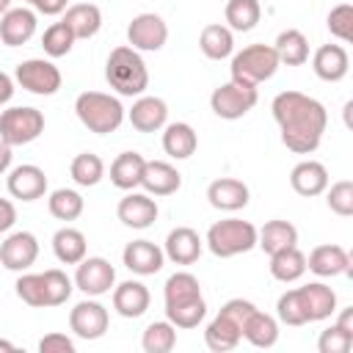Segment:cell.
<instances>
[{"mask_svg": "<svg viewBox=\"0 0 353 353\" xmlns=\"http://www.w3.org/2000/svg\"><path fill=\"white\" fill-rule=\"evenodd\" d=\"M273 119L281 130V143L295 154H312L325 132L328 113L323 102L301 91H281L273 97Z\"/></svg>", "mask_w": 353, "mask_h": 353, "instance_id": "cell-1", "label": "cell"}, {"mask_svg": "<svg viewBox=\"0 0 353 353\" xmlns=\"http://www.w3.org/2000/svg\"><path fill=\"white\" fill-rule=\"evenodd\" d=\"M105 80L121 97H141L149 85V72H146V63L138 55V50H132L130 44H121V47L110 50V55H108Z\"/></svg>", "mask_w": 353, "mask_h": 353, "instance_id": "cell-2", "label": "cell"}, {"mask_svg": "<svg viewBox=\"0 0 353 353\" xmlns=\"http://www.w3.org/2000/svg\"><path fill=\"white\" fill-rule=\"evenodd\" d=\"M254 309L251 301L243 298H232L221 306V312L210 320L207 331H204V342L210 350L223 353V350H234L243 339V320L248 317V312Z\"/></svg>", "mask_w": 353, "mask_h": 353, "instance_id": "cell-3", "label": "cell"}, {"mask_svg": "<svg viewBox=\"0 0 353 353\" xmlns=\"http://www.w3.org/2000/svg\"><path fill=\"white\" fill-rule=\"evenodd\" d=\"M74 113L83 127H88L97 135L116 132L124 121V108L116 97L102 94V91H83L74 99Z\"/></svg>", "mask_w": 353, "mask_h": 353, "instance_id": "cell-4", "label": "cell"}, {"mask_svg": "<svg viewBox=\"0 0 353 353\" xmlns=\"http://www.w3.org/2000/svg\"><path fill=\"white\" fill-rule=\"evenodd\" d=\"M254 245H256V226L251 221L226 218V221H215L207 229V248L221 259L245 254Z\"/></svg>", "mask_w": 353, "mask_h": 353, "instance_id": "cell-5", "label": "cell"}, {"mask_svg": "<svg viewBox=\"0 0 353 353\" xmlns=\"http://www.w3.org/2000/svg\"><path fill=\"white\" fill-rule=\"evenodd\" d=\"M232 80L240 85L256 88L259 83L270 80L279 69V55L270 44H248L232 58Z\"/></svg>", "mask_w": 353, "mask_h": 353, "instance_id": "cell-6", "label": "cell"}, {"mask_svg": "<svg viewBox=\"0 0 353 353\" xmlns=\"http://www.w3.org/2000/svg\"><path fill=\"white\" fill-rule=\"evenodd\" d=\"M44 132V113L36 108H8L0 113V138L8 146H25Z\"/></svg>", "mask_w": 353, "mask_h": 353, "instance_id": "cell-7", "label": "cell"}, {"mask_svg": "<svg viewBox=\"0 0 353 353\" xmlns=\"http://www.w3.org/2000/svg\"><path fill=\"white\" fill-rule=\"evenodd\" d=\"M256 99H259L256 88L240 85V83L229 80V83H223V85H218V88L212 91L210 108H212L215 116H221V119H226V121H234V119H243V116L256 105Z\"/></svg>", "mask_w": 353, "mask_h": 353, "instance_id": "cell-8", "label": "cell"}, {"mask_svg": "<svg viewBox=\"0 0 353 353\" xmlns=\"http://www.w3.org/2000/svg\"><path fill=\"white\" fill-rule=\"evenodd\" d=\"M17 83L30 91V94H39V97H52L58 88H61V72L52 61H44V58H28L22 63H17V72H14Z\"/></svg>", "mask_w": 353, "mask_h": 353, "instance_id": "cell-9", "label": "cell"}, {"mask_svg": "<svg viewBox=\"0 0 353 353\" xmlns=\"http://www.w3.org/2000/svg\"><path fill=\"white\" fill-rule=\"evenodd\" d=\"M113 284H116V270H113V265L108 259H102V256H83L77 262L74 287L80 292H85L88 298L110 292Z\"/></svg>", "mask_w": 353, "mask_h": 353, "instance_id": "cell-10", "label": "cell"}, {"mask_svg": "<svg viewBox=\"0 0 353 353\" xmlns=\"http://www.w3.org/2000/svg\"><path fill=\"white\" fill-rule=\"evenodd\" d=\"M127 41L132 50L157 52L168 41V25L157 14H138L127 25Z\"/></svg>", "mask_w": 353, "mask_h": 353, "instance_id": "cell-11", "label": "cell"}, {"mask_svg": "<svg viewBox=\"0 0 353 353\" xmlns=\"http://www.w3.org/2000/svg\"><path fill=\"white\" fill-rule=\"evenodd\" d=\"M108 309L99 301H80L74 303V309L69 312V328L74 331V336L80 339H99L108 331Z\"/></svg>", "mask_w": 353, "mask_h": 353, "instance_id": "cell-12", "label": "cell"}, {"mask_svg": "<svg viewBox=\"0 0 353 353\" xmlns=\"http://www.w3.org/2000/svg\"><path fill=\"white\" fill-rule=\"evenodd\" d=\"M39 256V240L30 232H14L0 243V265L6 270H28Z\"/></svg>", "mask_w": 353, "mask_h": 353, "instance_id": "cell-13", "label": "cell"}, {"mask_svg": "<svg viewBox=\"0 0 353 353\" xmlns=\"http://www.w3.org/2000/svg\"><path fill=\"white\" fill-rule=\"evenodd\" d=\"M116 215H119V221H121L124 226H130V229H146V226H152V223L157 221V201H154L149 193H135V190H130V193L119 201Z\"/></svg>", "mask_w": 353, "mask_h": 353, "instance_id": "cell-14", "label": "cell"}, {"mask_svg": "<svg viewBox=\"0 0 353 353\" xmlns=\"http://www.w3.org/2000/svg\"><path fill=\"white\" fill-rule=\"evenodd\" d=\"M124 268L138 273V276H154L160 273L163 262H165V254L160 245H154L152 240H132L124 245Z\"/></svg>", "mask_w": 353, "mask_h": 353, "instance_id": "cell-15", "label": "cell"}, {"mask_svg": "<svg viewBox=\"0 0 353 353\" xmlns=\"http://www.w3.org/2000/svg\"><path fill=\"white\" fill-rule=\"evenodd\" d=\"M298 298H301L306 323L325 320V317H331L334 309H336V292H334L328 284H323V281H309V284L298 287Z\"/></svg>", "mask_w": 353, "mask_h": 353, "instance_id": "cell-16", "label": "cell"}, {"mask_svg": "<svg viewBox=\"0 0 353 353\" xmlns=\"http://www.w3.org/2000/svg\"><path fill=\"white\" fill-rule=\"evenodd\" d=\"M8 193L19 201H36L47 193V176L39 165L33 163H25V165H17L11 174H8Z\"/></svg>", "mask_w": 353, "mask_h": 353, "instance_id": "cell-17", "label": "cell"}, {"mask_svg": "<svg viewBox=\"0 0 353 353\" xmlns=\"http://www.w3.org/2000/svg\"><path fill=\"white\" fill-rule=\"evenodd\" d=\"M141 188L149 196H171V193H176L182 188V174L165 160H146L143 176H141Z\"/></svg>", "mask_w": 353, "mask_h": 353, "instance_id": "cell-18", "label": "cell"}, {"mask_svg": "<svg viewBox=\"0 0 353 353\" xmlns=\"http://www.w3.org/2000/svg\"><path fill=\"white\" fill-rule=\"evenodd\" d=\"M306 270H312L314 276H323V279L342 276V273H350V256L342 245L323 243V245L312 248V254L306 259Z\"/></svg>", "mask_w": 353, "mask_h": 353, "instance_id": "cell-19", "label": "cell"}, {"mask_svg": "<svg viewBox=\"0 0 353 353\" xmlns=\"http://www.w3.org/2000/svg\"><path fill=\"white\" fill-rule=\"evenodd\" d=\"M36 33V14L30 8H8L0 19V41L6 47H22Z\"/></svg>", "mask_w": 353, "mask_h": 353, "instance_id": "cell-20", "label": "cell"}, {"mask_svg": "<svg viewBox=\"0 0 353 353\" xmlns=\"http://www.w3.org/2000/svg\"><path fill=\"white\" fill-rule=\"evenodd\" d=\"M127 116L138 132H157L168 121V105L160 97H138Z\"/></svg>", "mask_w": 353, "mask_h": 353, "instance_id": "cell-21", "label": "cell"}, {"mask_svg": "<svg viewBox=\"0 0 353 353\" xmlns=\"http://www.w3.org/2000/svg\"><path fill=\"white\" fill-rule=\"evenodd\" d=\"M248 185L234 179V176H221L215 182H210L207 188V199L215 210H223V212H234V210H243L248 204Z\"/></svg>", "mask_w": 353, "mask_h": 353, "instance_id": "cell-22", "label": "cell"}, {"mask_svg": "<svg viewBox=\"0 0 353 353\" xmlns=\"http://www.w3.org/2000/svg\"><path fill=\"white\" fill-rule=\"evenodd\" d=\"M312 69L320 80L325 83H339L347 69H350V58H347V50L342 44H323L317 47L314 58H312Z\"/></svg>", "mask_w": 353, "mask_h": 353, "instance_id": "cell-23", "label": "cell"}, {"mask_svg": "<svg viewBox=\"0 0 353 353\" xmlns=\"http://www.w3.org/2000/svg\"><path fill=\"white\" fill-rule=\"evenodd\" d=\"M163 254L174 262V265H193L201 256V237L199 232H193L190 226H176L168 232L165 237V248Z\"/></svg>", "mask_w": 353, "mask_h": 353, "instance_id": "cell-24", "label": "cell"}, {"mask_svg": "<svg viewBox=\"0 0 353 353\" xmlns=\"http://www.w3.org/2000/svg\"><path fill=\"white\" fill-rule=\"evenodd\" d=\"M290 185L298 196H306V199L320 196L328 188V171L317 160H303L290 171Z\"/></svg>", "mask_w": 353, "mask_h": 353, "instance_id": "cell-25", "label": "cell"}, {"mask_svg": "<svg viewBox=\"0 0 353 353\" xmlns=\"http://www.w3.org/2000/svg\"><path fill=\"white\" fill-rule=\"evenodd\" d=\"M149 301H152V295H149V290H146V284H141V281H121L116 290H113V309L121 314V317H130V320H135V317H141L146 309H149Z\"/></svg>", "mask_w": 353, "mask_h": 353, "instance_id": "cell-26", "label": "cell"}, {"mask_svg": "<svg viewBox=\"0 0 353 353\" xmlns=\"http://www.w3.org/2000/svg\"><path fill=\"white\" fill-rule=\"evenodd\" d=\"M63 22L74 33V39H91L102 28V11L94 3H74V6L66 8Z\"/></svg>", "mask_w": 353, "mask_h": 353, "instance_id": "cell-27", "label": "cell"}, {"mask_svg": "<svg viewBox=\"0 0 353 353\" xmlns=\"http://www.w3.org/2000/svg\"><path fill=\"white\" fill-rule=\"evenodd\" d=\"M163 298H165V309L201 301V284H199V279H196L193 273L179 270V273L168 276V281H165V287H163Z\"/></svg>", "mask_w": 353, "mask_h": 353, "instance_id": "cell-28", "label": "cell"}, {"mask_svg": "<svg viewBox=\"0 0 353 353\" xmlns=\"http://www.w3.org/2000/svg\"><path fill=\"white\" fill-rule=\"evenodd\" d=\"M298 243V229L290 223V221H281V218H276V221H268L259 232H256V245L270 256V254H276V251H284V248H290V245H295Z\"/></svg>", "mask_w": 353, "mask_h": 353, "instance_id": "cell-29", "label": "cell"}, {"mask_svg": "<svg viewBox=\"0 0 353 353\" xmlns=\"http://www.w3.org/2000/svg\"><path fill=\"white\" fill-rule=\"evenodd\" d=\"M243 339H248L254 347H273L279 339V323L254 306L243 320Z\"/></svg>", "mask_w": 353, "mask_h": 353, "instance_id": "cell-30", "label": "cell"}, {"mask_svg": "<svg viewBox=\"0 0 353 353\" xmlns=\"http://www.w3.org/2000/svg\"><path fill=\"white\" fill-rule=\"evenodd\" d=\"M199 146V138H196V130L185 121H174L165 127L163 132V149L168 157L174 160H188Z\"/></svg>", "mask_w": 353, "mask_h": 353, "instance_id": "cell-31", "label": "cell"}, {"mask_svg": "<svg viewBox=\"0 0 353 353\" xmlns=\"http://www.w3.org/2000/svg\"><path fill=\"white\" fill-rule=\"evenodd\" d=\"M143 165H146V160H143L138 152H121V154L110 163V182H113L119 190H132V188L141 185Z\"/></svg>", "mask_w": 353, "mask_h": 353, "instance_id": "cell-32", "label": "cell"}, {"mask_svg": "<svg viewBox=\"0 0 353 353\" xmlns=\"http://www.w3.org/2000/svg\"><path fill=\"white\" fill-rule=\"evenodd\" d=\"M88 251V243H85V234L80 229H72V226H63L52 234V254L58 256V262L63 265H77Z\"/></svg>", "mask_w": 353, "mask_h": 353, "instance_id": "cell-33", "label": "cell"}, {"mask_svg": "<svg viewBox=\"0 0 353 353\" xmlns=\"http://www.w3.org/2000/svg\"><path fill=\"white\" fill-rule=\"evenodd\" d=\"M273 50L279 55V63H284V66H303L309 61V41L295 28L281 30L276 44H273Z\"/></svg>", "mask_w": 353, "mask_h": 353, "instance_id": "cell-34", "label": "cell"}, {"mask_svg": "<svg viewBox=\"0 0 353 353\" xmlns=\"http://www.w3.org/2000/svg\"><path fill=\"white\" fill-rule=\"evenodd\" d=\"M303 273H306V256H303V251H298V245L270 254V276L276 281L290 284V281H298Z\"/></svg>", "mask_w": 353, "mask_h": 353, "instance_id": "cell-35", "label": "cell"}, {"mask_svg": "<svg viewBox=\"0 0 353 353\" xmlns=\"http://www.w3.org/2000/svg\"><path fill=\"white\" fill-rule=\"evenodd\" d=\"M199 47L210 61H223L234 50V36L226 25H207L199 36Z\"/></svg>", "mask_w": 353, "mask_h": 353, "instance_id": "cell-36", "label": "cell"}, {"mask_svg": "<svg viewBox=\"0 0 353 353\" xmlns=\"http://www.w3.org/2000/svg\"><path fill=\"white\" fill-rule=\"evenodd\" d=\"M69 174H72V179H74L80 188H94V185L105 176V163H102V157L94 154V152H80V154L72 160Z\"/></svg>", "mask_w": 353, "mask_h": 353, "instance_id": "cell-37", "label": "cell"}, {"mask_svg": "<svg viewBox=\"0 0 353 353\" xmlns=\"http://www.w3.org/2000/svg\"><path fill=\"white\" fill-rule=\"evenodd\" d=\"M262 17V8H259V0H229L226 3V22H229V30H254L256 22Z\"/></svg>", "mask_w": 353, "mask_h": 353, "instance_id": "cell-38", "label": "cell"}, {"mask_svg": "<svg viewBox=\"0 0 353 353\" xmlns=\"http://www.w3.org/2000/svg\"><path fill=\"white\" fill-rule=\"evenodd\" d=\"M174 345H176V328L168 320H157L143 328L141 347L146 353H168V350H174Z\"/></svg>", "mask_w": 353, "mask_h": 353, "instance_id": "cell-39", "label": "cell"}, {"mask_svg": "<svg viewBox=\"0 0 353 353\" xmlns=\"http://www.w3.org/2000/svg\"><path fill=\"white\" fill-rule=\"evenodd\" d=\"M47 207H50V215H52V218H58V221H74V218H80V212H83V196H80L77 190L58 188V190L50 193Z\"/></svg>", "mask_w": 353, "mask_h": 353, "instance_id": "cell-40", "label": "cell"}, {"mask_svg": "<svg viewBox=\"0 0 353 353\" xmlns=\"http://www.w3.org/2000/svg\"><path fill=\"white\" fill-rule=\"evenodd\" d=\"M41 279H44V306H61V303L69 301L74 287H72V279L63 270L50 268V270L41 273Z\"/></svg>", "mask_w": 353, "mask_h": 353, "instance_id": "cell-41", "label": "cell"}, {"mask_svg": "<svg viewBox=\"0 0 353 353\" xmlns=\"http://www.w3.org/2000/svg\"><path fill=\"white\" fill-rule=\"evenodd\" d=\"M74 41H77V39H74V33L66 28L63 19H61V22H52V25L44 30V36H41V47H44V52H47L50 58H63V55L72 50Z\"/></svg>", "mask_w": 353, "mask_h": 353, "instance_id": "cell-42", "label": "cell"}, {"mask_svg": "<svg viewBox=\"0 0 353 353\" xmlns=\"http://www.w3.org/2000/svg\"><path fill=\"white\" fill-rule=\"evenodd\" d=\"M14 287H17V295L28 306L44 309V279H41V273H22Z\"/></svg>", "mask_w": 353, "mask_h": 353, "instance_id": "cell-43", "label": "cell"}, {"mask_svg": "<svg viewBox=\"0 0 353 353\" xmlns=\"http://www.w3.org/2000/svg\"><path fill=\"white\" fill-rule=\"evenodd\" d=\"M325 190H328V188H325ZM325 201H328L331 212H336V215H342V218H350V215H353V182H350V179L334 182Z\"/></svg>", "mask_w": 353, "mask_h": 353, "instance_id": "cell-44", "label": "cell"}, {"mask_svg": "<svg viewBox=\"0 0 353 353\" xmlns=\"http://www.w3.org/2000/svg\"><path fill=\"white\" fill-rule=\"evenodd\" d=\"M276 314H279V320H281L284 325H306V314H303L298 290H287V292L279 298Z\"/></svg>", "mask_w": 353, "mask_h": 353, "instance_id": "cell-45", "label": "cell"}, {"mask_svg": "<svg viewBox=\"0 0 353 353\" xmlns=\"http://www.w3.org/2000/svg\"><path fill=\"white\" fill-rule=\"evenodd\" d=\"M328 30L342 39V41H350L353 39V6L350 3H339L331 8L328 14Z\"/></svg>", "mask_w": 353, "mask_h": 353, "instance_id": "cell-46", "label": "cell"}, {"mask_svg": "<svg viewBox=\"0 0 353 353\" xmlns=\"http://www.w3.org/2000/svg\"><path fill=\"white\" fill-rule=\"evenodd\" d=\"M353 347V334L342 331L336 323L331 328H325L317 339V350L320 353H347Z\"/></svg>", "mask_w": 353, "mask_h": 353, "instance_id": "cell-47", "label": "cell"}, {"mask_svg": "<svg viewBox=\"0 0 353 353\" xmlns=\"http://www.w3.org/2000/svg\"><path fill=\"white\" fill-rule=\"evenodd\" d=\"M39 350L41 353H74V342L66 336V334H47V336H41V342H39Z\"/></svg>", "mask_w": 353, "mask_h": 353, "instance_id": "cell-48", "label": "cell"}, {"mask_svg": "<svg viewBox=\"0 0 353 353\" xmlns=\"http://www.w3.org/2000/svg\"><path fill=\"white\" fill-rule=\"evenodd\" d=\"M17 223V207L8 199H0V232H8Z\"/></svg>", "mask_w": 353, "mask_h": 353, "instance_id": "cell-49", "label": "cell"}, {"mask_svg": "<svg viewBox=\"0 0 353 353\" xmlns=\"http://www.w3.org/2000/svg\"><path fill=\"white\" fill-rule=\"evenodd\" d=\"M66 3H69V0H36L33 6H36V11H41V14H47V17H55V14L66 11Z\"/></svg>", "mask_w": 353, "mask_h": 353, "instance_id": "cell-50", "label": "cell"}, {"mask_svg": "<svg viewBox=\"0 0 353 353\" xmlns=\"http://www.w3.org/2000/svg\"><path fill=\"white\" fill-rule=\"evenodd\" d=\"M11 97H14V80H11L6 72H0V108H3Z\"/></svg>", "mask_w": 353, "mask_h": 353, "instance_id": "cell-51", "label": "cell"}, {"mask_svg": "<svg viewBox=\"0 0 353 353\" xmlns=\"http://www.w3.org/2000/svg\"><path fill=\"white\" fill-rule=\"evenodd\" d=\"M11 157H14V154H11V146L0 138V174H6V171L11 168Z\"/></svg>", "mask_w": 353, "mask_h": 353, "instance_id": "cell-52", "label": "cell"}, {"mask_svg": "<svg viewBox=\"0 0 353 353\" xmlns=\"http://www.w3.org/2000/svg\"><path fill=\"white\" fill-rule=\"evenodd\" d=\"M336 325H339L342 331H347V334H353V306H347V309H342V314H339V320H336Z\"/></svg>", "mask_w": 353, "mask_h": 353, "instance_id": "cell-53", "label": "cell"}, {"mask_svg": "<svg viewBox=\"0 0 353 353\" xmlns=\"http://www.w3.org/2000/svg\"><path fill=\"white\" fill-rule=\"evenodd\" d=\"M0 350H6V353H14L17 347H14V345H11L8 339H0Z\"/></svg>", "mask_w": 353, "mask_h": 353, "instance_id": "cell-54", "label": "cell"}, {"mask_svg": "<svg viewBox=\"0 0 353 353\" xmlns=\"http://www.w3.org/2000/svg\"><path fill=\"white\" fill-rule=\"evenodd\" d=\"M8 6H11V0H0V14H6V11H8Z\"/></svg>", "mask_w": 353, "mask_h": 353, "instance_id": "cell-55", "label": "cell"}, {"mask_svg": "<svg viewBox=\"0 0 353 353\" xmlns=\"http://www.w3.org/2000/svg\"><path fill=\"white\" fill-rule=\"evenodd\" d=\"M28 3H30V6H33V3H36V0H28Z\"/></svg>", "mask_w": 353, "mask_h": 353, "instance_id": "cell-56", "label": "cell"}]
</instances>
